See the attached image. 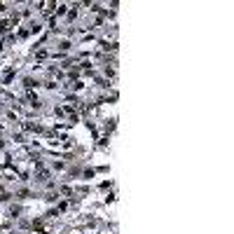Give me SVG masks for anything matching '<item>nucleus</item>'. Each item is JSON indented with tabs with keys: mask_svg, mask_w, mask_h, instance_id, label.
Here are the masks:
<instances>
[{
	"mask_svg": "<svg viewBox=\"0 0 234 234\" xmlns=\"http://www.w3.org/2000/svg\"><path fill=\"white\" fill-rule=\"evenodd\" d=\"M45 199H47V202H56V199H58V194H54V192H49V194H47V197H45Z\"/></svg>",
	"mask_w": 234,
	"mask_h": 234,
	"instance_id": "obj_3",
	"label": "nucleus"
},
{
	"mask_svg": "<svg viewBox=\"0 0 234 234\" xmlns=\"http://www.w3.org/2000/svg\"><path fill=\"white\" fill-rule=\"evenodd\" d=\"M12 26V21H0V33H7Z\"/></svg>",
	"mask_w": 234,
	"mask_h": 234,
	"instance_id": "obj_2",
	"label": "nucleus"
},
{
	"mask_svg": "<svg viewBox=\"0 0 234 234\" xmlns=\"http://www.w3.org/2000/svg\"><path fill=\"white\" fill-rule=\"evenodd\" d=\"M61 194H66V197H68V194H73V190H70V187H61Z\"/></svg>",
	"mask_w": 234,
	"mask_h": 234,
	"instance_id": "obj_4",
	"label": "nucleus"
},
{
	"mask_svg": "<svg viewBox=\"0 0 234 234\" xmlns=\"http://www.w3.org/2000/svg\"><path fill=\"white\" fill-rule=\"evenodd\" d=\"M24 84H26L28 89H31V87H33V89H35V87L40 84V82H37V80H31V77H26V80H24Z\"/></svg>",
	"mask_w": 234,
	"mask_h": 234,
	"instance_id": "obj_1",
	"label": "nucleus"
}]
</instances>
